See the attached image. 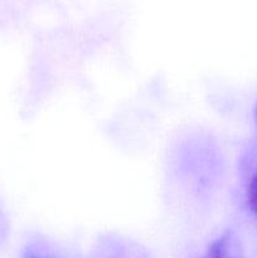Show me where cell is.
<instances>
[{
  "label": "cell",
  "mask_w": 257,
  "mask_h": 258,
  "mask_svg": "<svg viewBox=\"0 0 257 258\" xmlns=\"http://www.w3.org/2000/svg\"><path fill=\"white\" fill-rule=\"evenodd\" d=\"M203 258H242V254L236 238L226 233L209 246Z\"/></svg>",
  "instance_id": "1"
},
{
  "label": "cell",
  "mask_w": 257,
  "mask_h": 258,
  "mask_svg": "<svg viewBox=\"0 0 257 258\" xmlns=\"http://www.w3.org/2000/svg\"><path fill=\"white\" fill-rule=\"evenodd\" d=\"M246 198L251 211L257 216V171L249 179L246 190Z\"/></svg>",
  "instance_id": "2"
},
{
  "label": "cell",
  "mask_w": 257,
  "mask_h": 258,
  "mask_svg": "<svg viewBox=\"0 0 257 258\" xmlns=\"http://www.w3.org/2000/svg\"><path fill=\"white\" fill-rule=\"evenodd\" d=\"M254 117H256V122H257V103H256V108H254Z\"/></svg>",
  "instance_id": "3"
},
{
  "label": "cell",
  "mask_w": 257,
  "mask_h": 258,
  "mask_svg": "<svg viewBox=\"0 0 257 258\" xmlns=\"http://www.w3.org/2000/svg\"><path fill=\"white\" fill-rule=\"evenodd\" d=\"M28 258H42V257H37V256H29Z\"/></svg>",
  "instance_id": "4"
}]
</instances>
